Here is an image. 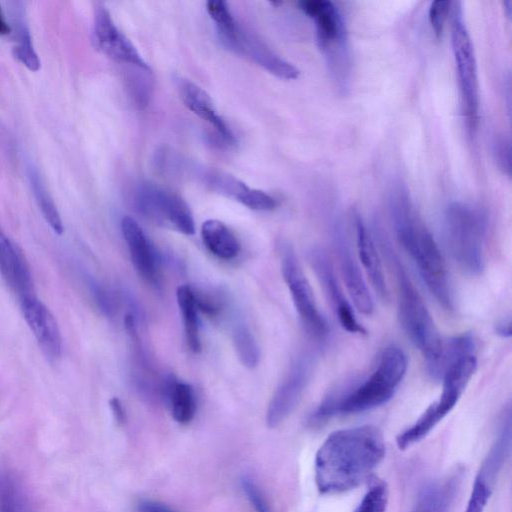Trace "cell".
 Returning a JSON list of instances; mask_svg holds the SVG:
<instances>
[{"mask_svg": "<svg viewBox=\"0 0 512 512\" xmlns=\"http://www.w3.org/2000/svg\"><path fill=\"white\" fill-rule=\"evenodd\" d=\"M206 8L208 14L216 25L221 40L231 37L236 32L238 25L226 2L208 1L206 3Z\"/></svg>", "mask_w": 512, "mask_h": 512, "instance_id": "31", "label": "cell"}, {"mask_svg": "<svg viewBox=\"0 0 512 512\" xmlns=\"http://www.w3.org/2000/svg\"><path fill=\"white\" fill-rule=\"evenodd\" d=\"M94 39L97 47L112 60L150 72L149 65L132 42L116 26L109 11L101 4L95 9Z\"/></svg>", "mask_w": 512, "mask_h": 512, "instance_id": "13", "label": "cell"}, {"mask_svg": "<svg viewBox=\"0 0 512 512\" xmlns=\"http://www.w3.org/2000/svg\"><path fill=\"white\" fill-rule=\"evenodd\" d=\"M380 244L395 275L398 313L402 327L425 359L429 375L437 379L442 375L445 353L438 329L389 243L383 239Z\"/></svg>", "mask_w": 512, "mask_h": 512, "instance_id": "5", "label": "cell"}, {"mask_svg": "<svg viewBox=\"0 0 512 512\" xmlns=\"http://www.w3.org/2000/svg\"><path fill=\"white\" fill-rule=\"evenodd\" d=\"M444 230L448 249L460 268L480 274L485 266L486 214L465 203H451L445 212Z\"/></svg>", "mask_w": 512, "mask_h": 512, "instance_id": "6", "label": "cell"}, {"mask_svg": "<svg viewBox=\"0 0 512 512\" xmlns=\"http://www.w3.org/2000/svg\"><path fill=\"white\" fill-rule=\"evenodd\" d=\"M388 497L387 484L383 481L374 482L363 496L355 512H385Z\"/></svg>", "mask_w": 512, "mask_h": 512, "instance_id": "32", "label": "cell"}, {"mask_svg": "<svg viewBox=\"0 0 512 512\" xmlns=\"http://www.w3.org/2000/svg\"><path fill=\"white\" fill-rule=\"evenodd\" d=\"M228 49L244 55L274 76L284 79H297L300 71L290 62L281 58L253 35L238 27L231 39L222 42Z\"/></svg>", "mask_w": 512, "mask_h": 512, "instance_id": "16", "label": "cell"}, {"mask_svg": "<svg viewBox=\"0 0 512 512\" xmlns=\"http://www.w3.org/2000/svg\"><path fill=\"white\" fill-rule=\"evenodd\" d=\"M504 7H506L505 9L507 10V15L510 17L511 15V1H505L504 2Z\"/></svg>", "mask_w": 512, "mask_h": 512, "instance_id": "41", "label": "cell"}, {"mask_svg": "<svg viewBox=\"0 0 512 512\" xmlns=\"http://www.w3.org/2000/svg\"><path fill=\"white\" fill-rule=\"evenodd\" d=\"M309 261L333 306L342 328L349 333L366 334L365 328L357 320L351 304L346 299L335 276L333 266L324 251L320 248L311 249L309 251Z\"/></svg>", "mask_w": 512, "mask_h": 512, "instance_id": "14", "label": "cell"}, {"mask_svg": "<svg viewBox=\"0 0 512 512\" xmlns=\"http://www.w3.org/2000/svg\"><path fill=\"white\" fill-rule=\"evenodd\" d=\"M385 455L381 431L370 425L331 433L315 456V482L320 493L354 489L369 478Z\"/></svg>", "mask_w": 512, "mask_h": 512, "instance_id": "1", "label": "cell"}, {"mask_svg": "<svg viewBox=\"0 0 512 512\" xmlns=\"http://www.w3.org/2000/svg\"><path fill=\"white\" fill-rule=\"evenodd\" d=\"M135 203L149 220L185 235L194 234V219L188 205L172 191L144 183L136 191Z\"/></svg>", "mask_w": 512, "mask_h": 512, "instance_id": "10", "label": "cell"}, {"mask_svg": "<svg viewBox=\"0 0 512 512\" xmlns=\"http://www.w3.org/2000/svg\"><path fill=\"white\" fill-rule=\"evenodd\" d=\"M30 182L44 219L55 233L61 235L64 231V226L60 214L41 177L36 171L30 173Z\"/></svg>", "mask_w": 512, "mask_h": 512, "instance_id": "28", "label": "cell"}, {"mask_svg": "<svg viewBox=\"0 0 512 512\" xmlns=\"http://www.w3.org/2000/svg\"><path fill=\"white\" fill-rule=\"evenodd\" d=\"M450 7L451 2L447 0H435L429 6L428 18L437 38L442 36Z\"/></svg>", "mask_w": 512, "mask_h": 512, "instance_id": "33", "label": "cell"}, {"mask_svg": "<svg viewBox=\"0 0 512 512\" xmlns=\"http://www.w3.org/2000/svg\"><path fill=\"white\" fill-rule=\"evenodd\" d=\"M389 210L396 237L428 290L445 310H453L454 298L443 256L402 185L391 190Z\"/></svg>", "mask_w": 512, "mask_h": 512, "instance_id": "2", "label": "cell"}, {"mask_svg": "<svg viewBox=\"0 0 512 512\" xmlns=\"http://www.w3.org/2000/svg\"><path fill=\"white\" fill-rule=\"evenodd\" d=\"M511 448V410L503 415L497 438L476 475L465 512H484Z\"/></svg>", "mask_w": 512, "mask_h": 512, "instance_id": "11", "label": "cell"}, {"mask_svg": "<svg viewBox=\"0 0 512 512\" xmlns=\"http://www.w3.org/2000/svg\"><path fill=\"white\" fill-rule=\"evenodd\" d=\"M241 487L255 512H270L262 490L251 478L243 477Z\"/></svg>", "mask_w": 512, "mask_h": 512, "instance_id": "35", "label": "cell"}, {"mask_svg": "<svg viewBox=\"0 0 512 512\" xmlns=\"http://www.w3.org/2000/svg\"><path fill=\"white\" fill-rule=\"evenodd\" d=\"M313 361L310 356L299 357L291 366L285 379L273 394L266 413L270 428L280 425L298 405L312 373Z\"/></svg>", "mask_w": 512, "mask_h": 512, "instance_id": "12", "label": "cell"}, {"mask_svg": "<svg viewBox=\"0 0 512 512\" xmlns=\"http://www.w3.org/2000/svg\"><path fill=\"white\" fill-rule=\"evenodd\" d=\"M109 405H110V408H111V411H112L115 421L119 425L124 424L126 421V414H125L124 407H123L121 401L119 400V398H117V397L111 398L109 401Z\"/></svg>", "mask_w": 512, "mask_h": 512, "instance_id": "38", "label": "cell"}, {"mask_svg": "<svg viewBox=\"0 0 512 512\" xmlns=\"http://www.w3.org/2000/svg\"><path fill=\"white\" fill-rule=\"evenodd\" d=\"M176 298L182 314L187 344L193 352L198 353L201 342L194 290L188 285H181L177 288Z\"/></svg>", "mask_w": 512, "mask_h": 512, "instance_id": "26", "label": "cell"}, {"mask_svg": "<svg viewBox=\"0 0 512 512\" xmlns=\"http://www.w3.org/2000/svg\"><path fill=\"white\" fill-rule=\"evenodd\" d=\"M458 472L427 486L419 495L412 512H447L459 487Z\"/></svg>", "mask_w": 512, "mask_h": 512, "instance_id": "24", "label": "cell"}, {"mask_svg": "<svg viewBox=\"0 0 512 512\" xmlns=\"http://www.w3.org/2000/svg\"><path fill=\"white\" fill-rule=\"evenodd\" d=\"M0 512H37L15 477L0 468Z\"/></svg>", "mask_w": 512, "mask_h": 512, "instance_id": "27", "label": "cell"}, {"mask_svg": "<svg viewBox=\"0 0 512 512\" xmlns=\"http://www.w3.org/2000/svg\"><path fill=\"white\" fill-rule=\"evenodd\" d=\"M333 245L347 291L355 307L361 313L370 315L374 308L372 296L353 256L347 237L342 227L338 225L334 227Z\"/></svg>", "mask_w": 512, "mask_h": 512, "instance_id": "15", "label": "cell"}, {"mask_svg": "<svg viewBox=\"0 0 512 512\" xmlns=\"http://www.w3.org/2000/svg\"><path fill=\"white\" fill-rule=\"evenodd\" d=\"M476 344L472 335L453 338L444 353L443 383L439 399L396 438L399 449H407L425 438L456 406L477 367Z\"/></svg>", "mask_w": 512, "mask_h": 512, "instance_id": "4", "label": "cell"}, {"mask_svg": "<svg viewBox=\"0 0 512 512\" xmlns=\"http://www.w3.org/2000/svg\"><path fill=\"white\" fill-rule=\"evenodd\" d=\"M93 293L95 300L103 313L106 315H111L114 310V303L108 291L101 286H95Z\"/></svg>", "mask_w": 512, "mask_h": 512, "instance_id": "36", "label": "cell"}, {"mask_svg": "<svg viewBox=\"0 0 512 512\" xmlns=\"http://www.w3.org/2000/svg\"><path fill=\"white\" fill-rule=\"evenodd\" d=\"M16 39L17 44L13 49L14 56L30 71H38L41 62L34 49L30 32L24 24L18 26Z\"/></svg>", "mask_w": 512, "mask_h": 512, "instance_id": "30", "label": "cell"}, {"mask_svg": "<svg viewBox=\"0 0 512 512\" xmlns=\"http://www.w3.org/2000/svg\"><path fill=\"white\" fill-rule=\"evenodd\" d=\"M493 154L498 168L505 174L511 171L510 141L503 135H497L493 141Z\"/></svg>", "mask_w": 512, "mask_h": 512, "instance_id": "34", "label": "cell"}, {"mask_svg": "<svg viewBox=\"0 0 512 512\" xmlns=\"http://www.w3.org/2000/svg\"><path fill=\"white\" fill-rule=\"evenodd\" d=\"M354 228L359 259L373 288L382 299L386 300L388 299L389 291L383 273L381 260L374 241L359 214H355L354 216Z\"/></svg>", "mask_w": 512, "mask_h": 512, "instance_id": "22", "label": "cell"}, {"mask_svg": "<svg viewBox=\"0 0 512 512\" xmlns=\"http://www.w3.org/2000/svg\"><path fill=\"white\" fill-rule=\"evenodd\" d=\"M202 179L211 190L231 197L244 206L257 211H270L277 206L276 200L268 193L250 188L234 176L221 171L208 170Z\"/></svg>", "mask_w": 512, "mask_h": 512, "instance_id": "19", "label": "cell"}, {"mask_svg": "<svg viewBox=\"0 0 512 512\" xmlns=\"http://www.w3.org/2000/svg\"><path fill=\"white\" fill-rule=\"evenodd\" d=\"M298 5L314 21L318 47L324 54L334 81L345 89L350 63L347 33L341 14L328 0H304Z\"/></svg>", "mask_w": 512, "mask_h": 512, "instance_id": "7", "label": "cell"}, {"mask_svg": "<svg viewBox=\"0 0 512 512\" xmlns=\"http://www.w3.org/2000/svg\"><path fill=\"white\" fill-rule=\"evenodd\" d=\"M452 50L457 70L461 110L471 133L479 110V84L473 43L463 19L460 4L454 9L451 32Z\"/></svg>", "mask_w": 512, "mask_h": 512, "instance_id": "8", "label": "cell"}, {"mask_svg": "<svg viewBox=\"0 0 512 512\" xmlns=\"http://www.w3.org/2000/svg\"><path fill=\"white\" fill-rule=\"evenodd\" d=\"M233 343L241 363L249 369L254 368L259 361V348L250 329L239 323L233 330Z\"/></svg>", "mask_w": 512, "mask_h": 512, "instance_id": "29", "label": "cell"}, {"mask_svg": "<svg viewBox=\"0 0 512 512\" xmlns=\"http://www.w3.org/2000/svg\"><path fill=\"white\" fill-rule=\"evenodd\" d=\"M495 332L503 337L509 338L511 336V319L510 317L504 318L495 324Z\"/></svg>", "mask_w": 512, "mask_h": 512, "instance_id": "39", "label": "cell"}, {"mask_svg": "<svg viewBox=\"0 0 512 512\" xmlns=\"http://www.w3.org/2000/svg\"><path fill=\"white\" fill-rule=\"evenodd\" d=\"M201 237L205 247L220 259H233L240 251V243L234 233L219 220L205 221L201 227Z\"/></svg>", "mask_w": 512, "mask_h": 512, "instance_id": "25", "label": "cell"}, {"mask_svg": "<svg viewBox=\"0 0 512 512\" xmlns=\"http://www.w3.org/2000/svg\"><path fill=\"white\" fill-rule=\"evenodd\" d=\"M161 397L179 424H188L196 413V397L192 386L174 375L165 377L160 386Z\"/></svg>", "mask_w": 512, "mask_h": 512, "instance_id": "23", "label": "cell"}, {"mask_svg": "<svg viewBox=\"0 0 512 512\" xmlns=\"http://www.w3.org/2000/svg\"><path fill=\"white\" fill-rule=\"evenodd\" d=\"M22 312L42 352L55 361L62 353V338L57 321L50 310L35 296L21 301Z\"/></svg>", "mask_w": 512, "mask_h": 512, "instance_id": "17", "label": "cell"}, {"mask_svg": "<svg viewBox=\"0 0 512 512\" xmlns=\"http://www.w3.org/2000/svg\"><path fill=\"white\" fill-rule=\"evenodd\" d=\"M175 84L184 105L202 120L208 122L227 142H234V135L218 114L209 94L192 81L176 77Z\"/></svg>", "mask_w": 512, "mask_h": 512, "instance_id": "20", "label": "cell"}, {"mask_svg": "<svg viewBox=\"0 0 512 512\" xmlns=\"http://www.w3.org/2000/svg\"><path fill=\"white\" fill-rule=\"evenodd\" d=\"M281 271L306 333L316 341H325L329 333L327 322L318 309L310 283L289 245L281 248Z\"/></svg>", "mask_w": 512, "mask_h": 512, "instance_id": "9", "label": "cell"}, {"mask_svg": "<svg viewBox=\"0 0 512 512\" xmlns=\"http://www.w3.org/2000/svg\"><path fill=\"white\" fill-rule=\"evenodd\" d=\"M137 512H177L171 507L154 500H142L137 504Z\"/></svg>", "mask_w": 512, "mask_h": 512, "instance_id": "37", "label": "cell"}, {"mask_svg": "<svg viewBox=\"0 0 512 512\" xmlns=\"http://www.w3.org/2000/svg\"><path fill=\"white\" fill-rule=\"evenodd\" d=\"M121 231L138 274L147 283L158 286V255L139 223L130 216H124L121 220Z\"/></svg>", "mask_w": 512, "mask_h": 512, "instance_id": "18", "label": "cell"}, {"mask_svg": "<svg viewBox=\"0 0 512 512\" xmlns=\"http://www.w3.org/2000/svg\"><path fill=\"white\" fill-rule=\"evenodd\" d=\"M407 370V357L397 346L386 347L375 370L360 384L331 392L311 415L319 424L339 414H354L377 408L395 394Z\"/></svg>", "mask_w": 512, "mask_h": 512, "instance_id": "3", "label": "cell"}, {"mask_svg": "<svg viewBox=\"0 0 512 512\" xmlns=\"http://www.w3.org/2000/svg\"><path fill=\"white\" fill-rule=\"evenodd\" d=\"M0 274L21 301L34 297L29 266L21 253L0 229Z\"/></svg>", "mask_w": 512, "mask_h": 512, "instance_id": "21", "label": "cell"}, {"mask_svg": "<svg viewBox=\"0 0 512 512\" xmlns=\"http://www.w3.org/2000/svg\"><path fill=\"white\" fill-rule=\"evenodd\" d=\"M11 31L0 6V36L7 35Z\"/></svg>", "mask_w": 512, "mask_h": 512, "instance_id": "40", "label": "cell"}]
</instances>
